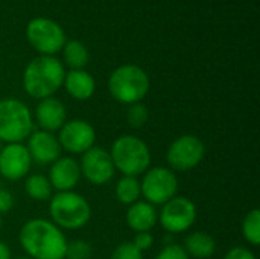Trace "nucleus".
Wrapping results in <instances>:
<instances>
[{
	"label": "nucleus",
	"instance_id": "nucleus-1",
	"mask_svg": "<svg viewBox=\"0 0 260 259\" xmlns=\"http://www.w3.org/2000/svg\"><path fill=\"white\" fill-rule=\"evenodd\" d=\"M18 243L30 259H64L66 234L46 218L27 220L18 234Z\"/></svg>",
	"mask_w": 260,
	"mask_h": 259
},
{
	"label": "nucleus",
	"instance_id": "nucleus-2",
	"mask_svg": "<svg viewBox=\"0 0 260 259\" xmlns=\"http://www.w3.org/2000/svg\"><path fill=\"white\" fill-rule=\"evenodd\" d=\"M66 78L64 64L50 55H43L32 60L23 73V89L34 99H44L53 96Z\"/></svg>",
	"mask_w": 260,
	"mask_h": 259
},
{
	"label": "nucleus",
	"instance_id": "nucleus-3",
	"mask_svg": "<svg viewBox=\"0 0 260 259\" xmlns=\"http://www.w3.org/2000/svg\"><path fill=\"white\" fill-rule=\"evenodd\" d=\"M114 165V169L122 176L140 177L149 168L152 162V154L148 143L133 134L119 136L108 151Z\"/></svg>",
	"mask_w": 260,
	"mask_h": 259
},
{
	"label": "nucleus",
	"instance_id": "nucleus-4",
	"mask_svg": "<svg viewBox=\"0 0 260 259\" xmlns=\"http://www.w3.org/2000/svg\"><path fill=\"white\" fill-rule=\"evenodd\" d=\"M50 221L64 231H79L91 220V206L88 200L75 192H56L49 200Z\"/></svg>",
	"mask_w": 260,
	"mask_h": 259
},
{
	"label": "nucleus",
	"instance_id": "nucleus-5",
	"mask_svg": "<svg viewBox=\"0 0 260 259\" xmlns=\"http://www.w3.org/2000/svg\"><path fill=\"white\" fill-rule=\"evenodd\" d=\"M151 89V81L148 73L136 66L125 64L117 67L108 79V92L114 101L131 105L142 102Z\"/></svg>",
	"mask_w": 260,
	"mask_h": 259
},
{
	"label": "nucleus",
	"instance_id": "nucleus-6",
	"mask_svg": "<svg viewBox=\"0 0 260 259\" xmlns=\"http://www.w3.org/2000/svg\"><path fill=\"white\" fill-rule=\"evenodd\" d=\"M30 108L20 99L6 98L0 101V140L3 143H23L34 128Z\"/></svg>",
	"mask_w": 260,
	"mask_h": 259
},
{
	"label": "nucleus",
	"instance_id": "nucleus-7",
	"mask_svg": "<svg viewBox=\"0 0 260 259\" xmlns=\"http://www.w3.org/2000/svg\"><path fill=\"white\" fill-rule=\"evenodd\" d=\"M142 197L152 206H163L178 192V177L166 166L149 168L140 179Z\"/></svg>",
	"mask_w": 260,
	"mask_h": 259
},
{
	"label": "nucleus",
	"instance_id": "nucleus-8",
	"mask_svg": "<svg viewBox=\"0 0 260 259\" xmlns=\"http://www.w3.org/2000/svg\"><path fill=\"white\" fill-rule=\"evenodd\" d=\"M206 156L204 142L193 134H183L174 139L166 150L168 168L177 172H187L195 169Z\"/></svg>",
	"mask_w": 260,
	"mask_h": 259
},
{
	"label": "nucleus",
	"instance_id": "nucleus-9",
	"mask_svg": "<svg viewBox=\"0 0 260 259\" xmlns=\"http://www.w3.org/2000/svg\"><path fill=\"white\" fill-rule=\"evenodd\" d=\"M198 211L195 203L181 195H175L165 203L158 212V223L165 232L175 235L187 232L197 221Z\"/></svg>",
	"mask_w": 260,
	"mask_h": 259
},
{
	"label": "nucleus",
	"instance_id": "nucleus-10",
	"mask_svg": "<svg viewBox=\"0 0 260 259\" xmlns=\"http://www.w3.org/2000/svg\"><path fill=\"white\" fill-rule=\"evenodd\" d=\"M61 150L72 156H82L96 143V130L84 119H67L56 133Z\"/></svg>",
	"mask_w": 260,
	"mask_h": 259
},
{
	"label": "nucleus",
	"instance_id": "nucleus-11",
	"mask_svg": "<svg viewBox=\"0 0 260 259\" xmlns=\"http://www.w3.org/2000/svg\"><path fill=\"white\" fill-rule=\"evenodd\" d=\"M29 43L43 55H53L66 44L64 31L49 18H34L26 27Z\"/></svg>",
	"mask_w": 260,
	"mask_h": 259
},
{
	"label": "nucleus",
	"instance_id": "nucleus-12",
	"mask_svg": "<svg viewBox=\"0 0 260 259\" xmlns=\"http://www.w3.org/2000/svg\"><path fill=\"white\" fill-rule=\"evenodd\" d=\"M79 168L81 176L93 186L108 185L116 174L111 156L107 150L101 147H93L81 156Z\"/></svg>",
	"mask_w": 260,
	"mask_h": 259
},
{
	"label": "nucleus",
	"instance_id": "nucleus-13",
	"mask_svg": "<svg viewBox=\"0 0 260 259\" xmlns=\"http://www.w3.org/2000/svg\"><path fill=\"white\" fill-rule=\"evenodd\" d=\"M32 159L23 143H3L0 150V179L18 182L29 176Z\"/></svg>",
	"mask_w": 260,
	"mask_h": 259
},
{
	"label": "nucleus",
	"instance_id": "nucleus-14",
	"mask_svg": "<svg viewBox=\"0 0 260 259\" xmlns=\"http://www.w3.org/2000/svg\"><path fill=\"white\" fill-rule=\"evenodd\" d=\"M26 140H27L26 148L32 159V163L52 165L55 160L61 157L62 150L55 133L34 130Z\"/></svg>",
	"mask_w": 260,
	"mask_h": 259
},
{
	"label": "nucleus",
	"instance_id": "nucleus-15",
	"mask_svg": "<svg viewBox=\"0 0 260 259\" xmlns=\"http://www.w3.org/2000/svg\"><path fill=\"white\" fill-rule=\"evenodd\" d=\"M81 168L79 162L72 156H61L50 165L49 169V182L56 192H69L73 191L81 180Z\"/></svg>",
	"mask_w": 260,
	"mask_h": 259
},
{
	"label": "nucleus",
	"instance_id": "nucleus-16",
	"mask_svg": "<svg viewBox=\"0 0 260 259\" xmlns=\"http://www.w3.org/2000/svg\"><path fill=\"white\" fill-rule=\"evenodd\" d=\"M32 118L34 124L38 125V130L56 134L58 130L67 121V108L59 99L53 96L44 98L38 101L35 111L32 113Z\"/></svg>",
	"mask_w": 260,
	"mask_h": 259
},
{
	"label": "nucleus",
	"instance_id": "nucleus-17",
	"mask_svg": "<svg viewBox=\"0 0 260 259\" xmlns=\"http://www.w3.org/2000/svg\"><path fill=\"white\" fill-rule=\"evenodd\" d=\"M125 220L128 227L136 234L151 232L158 223V211L151 203L145 200H139L128 206Z\"/></svg>",
	"mask_w": 260,
	"mask_h": 259
},
{
	"label": "nucleus",
	"instance_id": "nucleus-18",
	"mask_svg": "<svg viewBox=\"0 0 260 259\" xmlns=\"http://www.w3.org/2000/svg\"><path fill=\"white\" fill-rule=\"evenodd\" d=\"M62 85L66 87L67 93L76 101L90 99L94 95V90H96L94 78L88 72H85L84 69L67 72Z\"/></svg>",
	"mask_w": 260,
	"mask_h": 259
},
{
	"label": "nucleus",
	"instance_id": "nucleus-19",
	"mask_svg": "<svg viewBox=\"0 0 260 259\" xmlns=\"http://www.w3.org/2000/svg\"><path fill=\"white\" fill-rule=\"evenodd\" d=\"M183 249L189 258L209 259L216 252V241L207 232H192L186 237Z\"/></svg>",
	"mask_w": 260,
	"mask_h": 259
},
{
	"label": "nucleus",
	"instance_id": "nucleus-20",
	"mask_svg": "<svg viewBox=\"0 0 260 259\" xmlns=\"http://www.w3.org/2000/svg\"><path fill=\"white\" fill-rule=\"evenodd\" d=\"M24 192L34 202H49L53 195V188L43 174H29L24 179Z\"/></svg>",
	"mask_w": 260,
	"mask_h": 259
},
{
	"label": "nucleus",
	"instance_id": "nucleus-21",
	"mask_svg": "<svg viewBox=\"0 0 260 259\" xmlns=\"http://www.w3.org/2000/svg\"><path fill=\"white\" fill-rule=\"evenodd\" d=\"M116 198L119 203L129 206L140 200L142 189H140V179L131 176H122L116 183Z\"/></svg>",
	"mask_w": 260,
	"mask_h": 259
},
{
	"label": "nucleus",
	"instance_id": "nucleus-22",
	"mask_svg": "<svg viewBox=\"0 0 260 259\" xmlns=\"http://www.w3.org/2000/svg\"><path fill=\"white\" fill-rule=\"evenodd\" d=\"M64 60L72 70H81L88 64V50L81 41H69L64 44Z\"/></svg>",
	"mask_w": 260,
	"mask_h": 259
},
{
	"label": "nucleus",
	"instance_id": "nucleus-23",
	"mask_svg": "<svg viewBox=\"0 0 260 259\" xmlns=\"http://www.w3.org/2000/svg\"><path fill=\"white\" fill-rule=\"evenodd\" d=\"M242 237L250 244L257 247L260 244V212L259 209H251L242 220Z\"/></svg>",
	"mask_w": 260,
	"mask_h": 259
},
{
	"label": "nucleus",
	"instance_id": "nucleus-24",
	"mask_svg": "<svg viewBox=\"0 0 260 259\" xmlns=\"http://www.w3.org/2000/svg\"><path fill=\"white\" fill-rule=\"evenodd\" d=\"M93 246L85 240H72L67 241L64 259H91Z\"/></svg>",
	"mask_w": 260,
	"mask_h": 259
},
{
	"label": "nucleus",
	"instance_id": "nucleus-25",
	"mask_svg": "<svg viewBox=\"0 0 260 259\" xmlns=\"http://www.w3.org/2000/svg\"><path fill=\"white\" fill-rule=\"evenodd\" d=\"M149 119V111H148V107L142 102H137V104H131L128 111H126V121L129 124L131 128H143L146 125Z\"/></svg>",
	"mask_w": 260,
	"mask_h": 259
},
{
	"label": "nucleus",
	"instance_id": "nucleus-26",
	"mask_svg": "<svg viewBox=\"0 0 260 259\" xmlns=\"http://www.w3.org/2000/svg\"><path fill=\"white\" fill-rule=\"evenodd\" d=\"M110 259H143V253L133 246L131 241H123L111 252Z\"/></svg>",
	"mask_w": 260,
	"mask_h": 259
},
{
	"label": "nucleus",
	"instance_id": "nucleus-27",
	"mask_svg": "<svg viewBox=\"0 0 260 259\" xmlns=\"http://www.w3.org/2000/svg\"><path fill=\"white\" fill-rule=\"evenodd\" d=\"M154 259H190L189 255L186 253V250L183 249V246L180 244H175V243H171V244H166Z\"/></svg>",
	"mask_w": 260,
	"mask_h": 259
},
{
	"label": "nucleus",
	"instance_id": "nucleus-28",
	"mask_svg": "<svg viewBox=\"0 0 260 259\" xmlns=\"http://www.w3.org/2000/svg\"><path fill=\"white\" fill-rule=\"evenodd\" d=\"M131 243L136 249H139L142 253H145L146 250H149L154 246V237L151 232H139L134 235Z\"/></svg>",
	"mask_w": 260,
	"mask_h": 259
},
{
	"label": "nucleus",
	"instance_id": "nucleus-29",
	"mask_svg": "<svg viewBox=\"0 0 260 259\" xmlns=\"http://www.w3.org/2000/svg\"><path fill=\"white\" fill-rule=\"evenodd\" d=\"M14 205H15L14 194L9 189L2 188L0 189V215L3 217L5 214H9L11 209L14 208Z\"/></svg>",
	"mask_w": 260,
	"mask_h": 259
},
{
	"label": "nucleus",
	"instance_id": "nucleus-30",
	"mask_svg": "<svg viewBox=\"0 0 260 259\" xmlns=\"http://www.w3.org/2000/svg\"><path fill=\"white\" fill-rule=\"evenodd\" d=\"M224 259H257V258H256V255H254L250 249H247V247H233V249H230V250L225 253Z\"/></svg>",
	"mask_w": 260,
	"mask_h": 259
},
{
	"label": "nucleus",
	"instance_id": "nucleus-31",
	"mask_svg": "<svg viewBox=\"0 0 260 259\" xmlns=\"http://www.w3.org/2000/svg\"><path fill=\"white\" fill-rule=\"evenodd\" d=\"M0 259H12V252L8 243L0 240Z\"/></svg>",
	"mask_w": 260,
	"mask_h": 259
},
{
	"label": "nucleus",
	"instance_id": "nucleus-32",
	"mask_svg": "<svg viewBox=\"0 0 260 259\" xmlns=\"http://www.w3.org/2000/svg\"><path fill=\"white\" fill-rule=\"evenodd\" d=\"M2 226H3V221H2V215H0V231H2Z\"/></svg>",
	"mask_w": 260,
	"mask_h": 259
},
{
	"label": "nucleus",
	"instance_id": "nucleus-33",
	"mask_svg": "<svg viewBox=\"0 0 260 259\" xmlns=\"http://www.w3.org/2000/svg\"><path fill=\"white\" fill-rule=\"evenodd\" d=\"M15 259H30V258H27V256H18V258H15Z\"/></svg>",
	"mask_w": 260,
	"mask_h": 259
},
{
	"label": "nucleus",
	"instance_id": "nucleus-34",
	"mask_svg": "<svg viewBox=\"0 0 260 259\" xmlns=\"http://www.w3.org/2000/svg\"><path fill=\"white\" fill-rule=\"evenodd\" d=\"M2 147H3V142L0 140V150H2Z\"/></svg>",
	"mask_w": 260,
	"mask_h": 259
},
{
	"label": "nucleus",
	"instance_id": "nucleus-35",
	"mask_svg": "<svg viewBox=\"0 0 260 259\" xmlns=\"http://www.w3.org/2000/svg\"><path fill=\"white\" fill-rule=\"evenodd\" d=\"M0 189H2V179H0Z\"/></svg>",
	"mask_w": 260,
	"mask_h": 259
}]
</instances>
